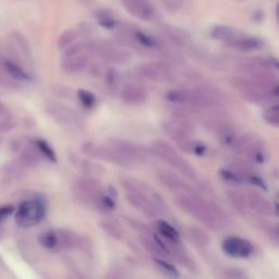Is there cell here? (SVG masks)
I'll return each instance as SVG.
<instances>
[{
    "label": "cell",
    "mask_w": 279,
    "mask_h": 279,
    "mask_svg": "<svg viewBox=\"0 0 279 279\" xmlns=\"http://www.w3.org/2000/svg\"><path fill=\"white\" fill-rule=\"evenodd\" d=\"M14 212H15V208L10 205L0 207V221L7 219Z\"/></svg>",
    "instance_id": "7bdbcfd3"
},
{
    "label": "cell",
    "mask_w": 279,
    "mask_h": 279,
    "mask_svg": "<svg viewBox=\"0 0 279 279\" xmlns=\"http://www.w3.org/2000/svg\"><path fill=\"white\" fill-rule=\"evenodd\" d=\"M40 244L45 249L51 251H57V235L55 230H49L42 233L39 238Z\"/></svg>",
    "instance_id": "e575fe53"
},
{
    "label": "cell",
    "mask_w": 279,
    "mask_h": 279,
    "mask_svg": "<svg viewBox=\"0 0 279 279\" xmlns=\"http://www.w3.org/2000/svg\"><path fill=\"white\" fill-rule=\"evenodd\" d=\"M5 110H6V109H5V106L3 105V103L0 102V115L4 114V113H5Z\"/></svg>",
    "instance_id": "ee69618b"
},
{
    "label": "cell",
    "mask_w": 279,
    "mask_h": 279,
    "mask_svg": "<svg viewBox=\"0 0 279 279\" xmlns=\"http://www.w3.org/2000/svg\"><path fill=\"white\" fill-rule=\"evenodd\" d=\"M95 18L103 28L114 29L118 24L115 16L111 14V12H108L107 10H99L95 12Z\"/></svg>",
    "instance_id": "836d02e7"
},
{
    "label": "cell",
    "mask_w": 279,
    "mask_h": 279,
    "mask_svg": "<svg viewBox=\"0 0 279 279\" xmlns=\"http://www.w3.org/2000/svg\"><path fill=\"white\" fill-rule=\"evenodd\" d=\"M99 228H101L105 233H107L110 238L116 240H121L123 238L122 228L119 224H117L116 221L104 219L99 221Z\"/></svg>",
    "instance_id": "4316f807"
},
{
    "label": "cell",
    "mask_w": 279,
    "mask_h": 279,
    "mask_svg": "<svg viewBox=\"0 0 279 279\" xmlns=\"http://www.w3.org/2000/svg\"><path fill=\"white\" fill-rule=\"evenodd\" d=\"M221 249L228 256L237 258L250 257L254 252V246L249 240L239 237H228L221 243Z\"/></svg>",
    "instance_id": "7c38bea8"
},
{
    "label": "cell",
    "mask_w": 279,
    "mask_h": 279,
    "mask_svg": "<svg viewBox=\"0 0 279 279\" xmlns=\"http://www.w3.org/2000/svg\"><path fill=\"white\" fill-rule=\"evenodd\" d=\"M78 99L83 105V107L88 108V109H92L95 107L96 105V96L93 94L92 92L88 91V90H83V89H80L78 91Z\"/></svg>",
    "instance_id": "8d00e7d4"
},
{
    "label": "cell",
    "mask_w": 279,
    "mask_h": 279,
    "mask_svg": "<svg viewBox=\"0 0 279 279\" xmlns=\"http://www.w3.org/2000/svg\"><path fill=\"white\" fill-rule=\"evenodd\" d=\"M244 156L246 157L247 162L253 166H262L268 158V151L267 146L261 139H257L246 148L244 152Z\"/></svg>",
    "instance_id": "44dd1931"
},
{
    "label": "cell",
    "mask_w": 279,
    "mask_h": 279,
    "mask_svg": "<svg viewBox=\"0 0 279 279\" xmlns=\"http://www.w3.org/2000/svg\"><path fill=\"white\" fill-rule=\"evenodd\" d=\"M263 47V42L257 39V37H253L245 34L243 37L235 42L234 44L230 47L233 49H237V51H241V52H254V51H258Z\"/></svg>",
    "instance_id": "cb8c5ba5"
},
{
    "label": "cell",
    "mask_w": 279,
    "mask_h": 279,
    "mask_svg": "<svg viewBox=\"0 0 279 279\" xmlns=\"http://www.w3.org/2000/svg\"><path fill=\"white\" fill-rule=\"evenodd\" d=\"M126 220L128 221V224L131 225V227H133L136 230H139L143 233H147L150 232V229L147 228V226L144 224V222H142L140 220H136L133 218H129V217H126Z\"/></svg>",
    "instance_id": "60d3db41"
},
{
    "label": "cell",
    "mask_w": 279,
    "mask_h": 279,
    "mask_svg": "<svg viewBox=\"0 0 279 279\" xmlns=\"http://www.w3.org/2000/svg\"><path fill=\"white\" fill-rule=\"evenodd\" d=\"M160 2L163 3L167 9L172 12L180 10L183 5V0H160Z\"/></svg>",
    "instance_id": "ab89813d"
},
{
    "label": "cell",
    "mask_w": 279,
    "mask_h": 279,
    "mask_svg": "<svg viewBox=\"0 0 279 279\" xmlns=\"http://www.w3.org/2000/svg\"><path fill=\"white\" fill-rule=\"evenodd\" d=\"M188 238L198 249H205L209 244V237L208 234L197 227H190L187 230Z\"/></svg>",
    "instance_id": "d4e9b609"
},
{
    "label": "cell",
    "mask_w": 279,
    "mask_h": 279,
    "mask_svg": "<svg viewBox=\"0 0 279 279\" xmlns=\"http://www.w3.org/2000/svg\"><path fill=\"white\" fill-rule=\"evenodd\" d=\"M206 128L208 131L214 133L225 146L229 147L234 140L237 133L230 123L220 119H210L206 121Z\"/></svg>",
    "instance_id": "2e32d148"
},
{
    "label": "cell",
    "mask_w": 279,
    "mask_h": 279,
    "mask_svg": "<svg viewBox=\"0 0 279 279\" xmlns=\"http://www.w3.org/2000/svg\"><path fill=\"white\" fill-rule=\"evenodd\" d=\"M151 151L156 155L158 158H160L168 164L173 169L177 170L179 173H181L183 177L191 181L197 182L198 177L196 170L192 167V165L185 160L180 154L178 153L175 147L170 145L168 142L165 141H155L152 143Z\"/></svg>",
    "instance_id": "277c9868"
},
{
    "label": "cell",
    "mask_w": 279,
    "mask_h": 279,
    "mask_svg": "<svg viewBox=\"0 0 279 279\" xmlns=\"http://www.w3.org/2000/svg\"><path fill=\"white\" fill-rule=\"evenodd\" d=\"M207 151H208L207 146L204 144L203 142L195 141V140H193V142H192L190 154L196 155V156H198V157H203L207 154Z\"/></svg>",
    "instance_id": "f35d334b"
},
{
    "label": "cell",
    "mask_w": 279,
    "mask_h": 279,
    "mask_svg": "<svg viewBox=\"0 0 279 279\" xmlns=\"http://www.w3.org/2000/svg\"><path fill=\"white\" fill-rule=\"evenodd\" d=\"M121 101L129 106H139L144 104L148 98L147 91L138 83L129 82L122 86L120 93Z\"/></svg>",
    "instance_id": "9a60e30c"
},
{
    "label": "cell",
    "mask_w": 279,
    "mask_h": 279,
    "mask_svg": "<svg viewBox=\"0 0 279 279\" xmlns=\"http://www.w3.org/2000/svg\"><path fill=\"white\" fill-rule=\"evenodd\" d=\"M72 191L80 203L86 206L96 207L99 198L104 194L105 189L96 178L84 177L74 183Z\"/></svg>",
    "instance_id": "52a82bcc"
},
{
    "label": "cell",
    "mask_w": 279,
    "mask_h": 279,
    "mask_svg": "<svg viewBox=\"0 0 279 279\" xmlns=\"http://www.w3.org/2000/svg\"><path fill=\"white\" fill-rule=\"evenodd\" d=\"M263 119L270 127H279V106L277 103L269 104V106L264 110Z\"/></svg>",
    "instance_id": "f1b7e54d"
},
{
    "label": "cell",
    "mask_w": 279,
    "mask_h": 279,
    "mask_svg": "<svg viewBox=\"0 0 279 279\" xmlns=\"http://www.w3.org/2000/svg\"><path fill=\"white\" fill-rule=\"evenodd\" d=\"M108 144L115 147L117 151H119L122 155H125L135 165L138 163H143L148 158V151L145 147L139 144L132 143L130 141L120 140V139H110Z\"/></svg>",
    "instance_id": "8fae6325"
},
{
    "label": "cell",
    "mask_w": 279,
    "mask_h": 279,
    "mask_svg": "<svg viewBox=\"0 0 279 279\" xmlns=\"http://www.w3.org/2000/svg\"><path fill=\"white\" fill-rule=\"evenodd\" d=\"M45 111L55 122H57L60 126L77 128L81 123L76 111L64 104L57 102H48L45 105Z\"/></svg>",
    "instance_id": "9c48e42d"
},
{
    "label": "cell",
    "mask_w": 279,
    "mask_h": 279,
    "mask_svg": "<svg viewBox=\"0 0 279 279\" xmlns=\"http://www.w3.org/2000/svg\"><path fill=\"white\" fill-rule=\"evenodd\" d=\"M46 202L44 198L35 197L24 201L16 213L17 224L23 228L39 225L46 216Z\"/></svg>",
    "instance_id": "5b68a950"
},
{
    "label": "cell",
    "mask_w": 279,
    "mask_h": 279,
    "mask_svg": "<svg viewBox=\"0 0 279 279\" xmlns=\"http://www.w3.org/2000/svg\"><path fill=\"white\" fill-rule=\"evenodd\" d=\"M245 198L247 208H250L257 215L264 217H271L277 215L276 206L272 205L269 200H267L263 194L258 193V192L251 191L245 194Z\"/></svg>",
    "instance_id": "4fadbf2b"
},
{
    "label": "cell",
    "mask_w": 279,
    "mask_h": 279,
    "mask_svg": "<svg viewBox=\"0 0 279 279\" xmlns=\"http://www.w3.org/2000/svg\"><path fill=\"white\" fill-rule=\"evenodd\" d=\"M121 184L126 190L128 202L145 216L157 218L168 210L163 196L145 182L133 178H123Z\"/></svg>",
    "instance_id": "6da1fadb"
},
{
    "label": "cell",
    "mask_w": 279,
    "mask_h": 279,
    "mask_svg": "<svg viewBox=\"0 0 279 279\" xmlns=\"http://www.w3.org/2000/svg\"><path fill=\"white\" fill-rule=\"evenodd\" d=\"M70 160L72 165L78 168L80 171L83 172L86 176H101L105 172V169L101 165L95 164L88 159H82L80 157L70 155Z\"/></svg>",
    "instance_id": "603a6c76"
},
{
    "label": "cell",
    "mask_w": 279,
    "mask_h": 279,
    "mask_svg": "<svg viewBox=\"0 0 279 279\" xmlns=\"http://www.w3.org/2000/svg\"><path fill=\"white\" fill-rule=\"evenodd\" d=\"M77 39V33L74 32L73 30H66L65 32H63L60 34L59 39H58V47L59 49H65L67 47H69L71 44H73L74 41Z\"/></svg>",
    "instance_id": "74e56055"
},
{
    "label": "cell",
    "mask_w": 279,
    "mask_h": 279,
    "mask_svg": "<svg viewBox=\"0 0 279 279\" xmlns=\"http://www.w3.org/2000/svg\"><path fill=\"white\" fill-rule=\"evenodd\" d=\"M34 145L42 156H44L45 158L51 160V162H53V163L57 162V155H56L54 148L49 145L45 140L36 139L34 141Z\"/></svg>",
    "instance_id": "4dcf8cb0"
},
{
    "label": "cell",
    "mask_w": 279,
    "mask_h": 279,
    "mask_svg": "<svg viewBox=\"0 0 279 279\" xmlns=\"http://www.w3.org/2000/svg\"><path fill=\"white\" fill-rule=\"evenodd\" d=\"M5 67L10 76L14 79L18 80V81H30L31 80L30 74L24 71L20 66L12 63V61H7V63L5 64Z\"/></svg>",
    "instance_id": "d6a6232c"
},
{
    "label": "cell",
    "mask_w": 279,
    "mask_h": 279,
    "mask_svg": "<svg viewBox=\"0 0 279 279\" xmlns=\"http://www.w3.org/2000/svg\"><path fill=\"white\" fill-rule=\"evenodd\" d=\"M155 227H156L157 234L160 235L163 239L171 243H180L181 242V237L180 233L177 229L173 227L171 224H169L167 220L164 219H157L155 222Z\"/></svg>",
    "instance_id": "7402d4cb"
},
{
    "label": "cell",
    "mask_w": 279,
    "mask_h": 279,
    "mask_svg": "<svg viewBox=\"0 0 279 279\" xmlns=\"http://www.w3.org/2000/svg\"><path fill=\"white\" fill-rule=\"evenodd\" d=\"M163 129L165 133L175 142L180 150L190 154L192 142H193L191 123L173 118V119L167 120L163 123Z\"/></svg>",
    "instance_id": "ba28073f"
},
{
    "label": "cell",
    "mask_w": 279,
    "mask_h": 279,
    "mask_svg": "<svg viewBox=\"0 0 279 279\" xmlns=\"http://www.w3.org/2000/svg\"><path fill=\"white\" fill-rule=\"evenodd\" d=\"M227 197L229 202L231 203V205L237 209V212L241 215H245L247 210V204H246V198L245 194L241 193L240 191L237 190H230L228 191Z\"/></svg>",
    "instance_id": "484cf974"
},
{
    "label": "cell",
    "mask_w": 279,
    "mask_h": 279,
    "mask_svg": "<svg viewBox=\"0 0 279 279\" xmlns=\"http://www.w3.org/2000/svg\"><path fill=\"white\" fill-rule=\"evenodd\" d=\"M141 77L155 83H168L175 80L171 68L163 63H147L138 68Z\"/></svg>",
    "instance_id": "30bf717a"
},
{
    "label": "cell",
    "mask_w": 279,
    "mask_h": 279,
    "mask_svg": "<svg viewBox=\"0 0 279 279\" xmlns=\"http://www.w3.org/2000/svg\"><path fill=\"white\" fill-rule=\"evenodd\" d=\"M22 160L23 163L28 166H36L40 164L41 160V154L37 151L35 145L33 146H27L22 152Z\"/></svg>",
    "instance_id": "1f68e13d"
},
{
    "label": "cell",
    "mask_w": 279,
    "mask_h": 279,
    "mask_svg": "<svg viewBox=\"0 0 279 279\" xmlns=\"http://www.w3.org/2000/svg\"><path fill=\"white\" fill-rule=\"evenodd\" d=\"M158 181L162 183L165 188L172 192L178 193H195L194 189L192 188L187 181L183 180V178L179 177L176 173L168 170H160L156 173Z\"/></svg>",
    "instance_id": "5bb4252c"
},
{
    "label": "cell",
    "mask_w": 279,
    "mask_h": 279,
    "mask_svg": "<svg viewBox=\"0 0 279 279\" xmlns=\"http://www.w3.org/2000/svg\"><path fill=\"white\" fill-rule=\"evenodd\" d=\"M153 261H154L155 265H156L157 267L160 270H162L165 275L169 276V277H175V278L180 277V274H179V271L177 270V268L170 262L167 261L166 257L154 256Z\"/></svg>",
    "instance_id": "f546056e"
},
{
    "label": "cell",
    "mask_w": 279,
    "mask_h": 279,
    "mask_svg": "<svg viewBox=\"0 0 279 279\" xmlns=\"http://www.w3.org/2000/svg\"><path fill=\"white\" fill-rule=\"evenodd\" d=\"M245 35L244 32L238 29L227 26H216L210 30V37L215 41L224 43L228 47H231L235 42Z\"/></svg>",
    "instance_id": "d6986e66"
},
{
    "label": "cell",
    "mask_w": 279,
    "mask_h": 279,
    "mask_svg": "<svg viewBox=\"0 0 279 279\" xmlns=\"http://www.w3.org/2000/svg\"><path fill=\"white\" fill-rule=\"evenodd\" d=\"M125 9L136 19L150 21L154 17V8L150 0H120Z\"/></svg>",
    "instance_id": "e0dca14e"
},
{
    "label": "cell",
    "mask_w": 279,
    "mask_h": 279,
    "mask_svg": "<svg viewBox=\"0 0 279 279\" xmlns=\"http://www.w3.org/2000/svg\"><path fill=\"white\" fill-rule=\"evenodd\" d=\"M105 82L110 90H116L121 82V74L116 68H108L105 72Z\"/></svg>",
    "instance_id": "d590c367"
},
{
    "label": "cell",
    "mask_w": 279,
    "mask_h": 279,
    "mask_svg": "<svg viewBox=\"0 0 279 279\" xmlns=\"http://www.w3.org/2000/svg\"><path fill=\"white\" fill-rule=\"evenodd\" d=\"M177 206L184 213L194 217L212 230H220L226 226V217L216 204L204 200L195 193H180L176 196Z\"/></svg>",
    "instance_id": "7a4b0ae2"
},
{
    "label": "cell",
    "mask_w": 279,
    "mask_h": 279,
    "mask_svg": "<svg viewBox=\"0 0 279 279\" xmlns=\"http://www.w3.org/2000/svg\"><path fill=\"white\" fill-rule=\"evenodd\" d=\"M171 104L188 106L193 109H208L220 105L221 96L213 88H194L183 90H172L165 95Z\"/></svg>",
    "instance_id": "3957f363"
},
{
    "label": "cell",
    "mask_w": 279,
    "mask_h": 279,
    "mask_svg": "<svg viewBox=\"0 0 279 279\" xmlns=\"http://www.w3.org/2000/svg\"><path fill=\"white\" fill-rule=\"evenodd\" d=\"M96 52L101 57L110 64H116V65H123L128 63L130 56L126 53L121 51L118 47H116L114 44L108 42H104L102 44L95 47Z\"/></svg>",
    "instance_id": "ac0fdd59"
},
{
    "label": "cell",
    "mask_w": 279,
    "mask_h": 279,
    "mask_svg": "<svg viewBox=\"0 0 279 279\" xmlns=\"http://www.w3.org/2000/svg\"><path fill=\"white\" fill-rule=\"evenodd\" d=\"M82 152L88 157L101 159L103 162H107L109 164H114L120 167H126L130 168L135 164L127 158L125 155H122L119 151H117L115 147L111 145H97L93 142H85L82 146Z\"/></svg>",
    "instance_id": "8992f818"
},
{
    "label": "cell",
    "mask_w": 279,
    "mask_h": 279,
    "mask_svg": "<svg viewBox=\"0 0 279 279\" xmlns=\"http://www.w3.org/2000/svg\"><path fill=\"white\" fill-rule=\"evenodd\" d=\"M89 64L90 59L88 54L81 53L73 56H67V57L64 56L63 60H61L60 68L63 72L67 74H76L86 69Z\"/></svg>",
    "instance_id": "ffe728a7"
},
{
    "label": "cell",
    "mask_w": 279,
    "mask_h": 279,
    "mask_svg": "<svg viewBox=\"0 0 279 279\" xmlns=\"http://www.w3.org/2000/svg\"><path fill=\"white\" fill-rule=\"evenodd\" d=\"M224 272H225V276H226V277H229V278H238V279H241V278H246V277H247V275L245 274V272H244L242 269L235 268V267L225 269Z\"/></svg>",
    "instance_id": "b9f144b4"
},
{
    "label": "cell",
    "mask_w": 279,
    "mask_h": 279,
    "mask_svg": "<svg viewBox=\"0 0 279 279\" xmlns=\"http://www.w3.org/2000/svg\"><path fill=\"white\" fill-rule=\"evenodd\" d=\"M133 36H134V40L138 42V44L144 48L157 49L160 46L158 41L155 39V37H153L152 35L147 34V33L142 32V31H140V30L135 31V32L133 33Z\"/></svg>",
    "instance_id": "83f0119b"
}]
</instances>
